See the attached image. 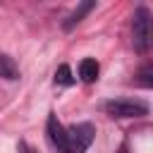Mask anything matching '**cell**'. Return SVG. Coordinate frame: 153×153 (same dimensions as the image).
<instances>
[{
  "instance_id": "cell-7",
  "label": "cell",
  "mask_w": 153,
  "mask_h": 153,
  "mask_svg": "<svg viewBox=\"0 0 153 153\" xmlns=\"http://www.w3.org/2000/svg\"><path fill=\"white\" fill-rule=\"evenodd\" d=\"M91 7H93V2H86V5H81V10H79V12H74V14H72V19H69L65 26H67V29H72L76 22H81V14H84V12H88Z\"/></svg>"
},
{
  "instance_id": "cell-6",
  "label": "cell",
  "mask_w": 153,
  "mask_h": 153,
  "mask_svg": "<svg viewBox=\"0 0 153 153\" xmlns=\"http://www.w3.org/2000/svg\"><path fill=\"white\" fill-rule=\"evenodd\" d=\"M74 79H72V72H69V67L67 65H60L57 67V72H55V84H72Z\"/></svg>"
},
{
  "instance_id": "cell-5",
  "label": "cell",
  "mask_w": 153,
  "mask_h": 153,
  "mask_svg": "<svg viewBox=\"0 0 153 153\" xmlns=\"http://www.w3.org/2000/svg\"><path fill=\"white\" fill-rule=\"evenodd\" d=\"M0 76H5V79H10V81L19 76L17 62H14L12 57H7V55H0Z\"/></svg>"
},
{
  "instance_id": "cell-2",
  "label": "cell",
  "mask_w": 153,
  "mask_h": 153,
  "mask_svg": "<svg viewBox=\"0 0 153 153\" xmlns=\"http://www.w3.org/2000/svg\"><path fill=\"white\" fill-rule=\"evenodd\" d=\"M131 36H134V48L139 53H146L148 50V43H151V14H148L146 7H139L134 12Z\"/></svg>"
},
{
  "instance_id": "cell-8",
  "label": "cell",
  "mask_w": 153,
  "mask_h": 153,
  "mask_svg": "<svg viewBox=\"0 0 153 153\" xmlns=\"http://www.w3.org/2000/svg\"><path fill=\"white\" fill-rule=\"evenodd\" d=\"M139 76H141V84L143 86H151V67H143Z\"/></svg>"
},
{
  "instance_id": "cell-4",
  "label": "cell",
  "mask_w": 153,
  "mask_h": 153,
  "mask_svg": "<svg viewBox=\"0 0 153 153\" xmlns=\"http://www.w3.org/2000/svg\"><path fill=\"white\" fill-rule=\"evenodd\" d=\"M98 72H100V67H98V62L93 57H86V60L79 62V79L81 81H86V84L96 81L98 79Z\"/></svg>"
},
{
  "instance_id": "cell-3",
  "label": "cell",
  "mask_w": 153,
  "mask_h": 153,
  "mask_svg": "<svg viewBox=\"0 0 153 153\" xmlns=\"http://www.w3.org/2000/svg\"><path fill=\"white\" fill-rule=\"evenodd\" d=\"M105 112L110 117H141L148 112L146 103L141 100H129V98H117V100H108L105 103Z\"/></svg>"
},
{
  "instance_id": "cell-9",
  "label": "cell",
  "mask_w": 153,
  "mask_h": 153,
  "mask_svg": "<svg viewBox=\"0 0 153 153\" xmlns=\"http://www.w3.org/2000/svg\"><path fill=\"white\" fill-rule=\"evenodd\" d=\"M120 153H127V151H120Z\"/></svg>"
},
{
  "instance_id": "cell-1",
  "label": "cell",
  "mask_w": 153,
  "mask_h": 153,
  "mask_svg": "<svg viewBox=\"0 0 153 153\" xmlns=\"http://www.w3.org/2000/svg\"><path fill=\"white\" fill-rule=\"evenodd\" d=\"M93 134H96V129H93L91 124H86V122L65 129V127L57 122L55 115L48 117V136H50V141L60 148V153H84V151L91 146Z\"/></svg>"
}]
</instances>
